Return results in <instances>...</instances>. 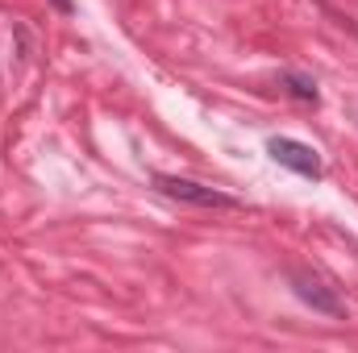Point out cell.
<instances>
[{"instance_id": "cell-1", "label": "cell", "mask_w": 358, "mask_h": 353, "mask_svg": "<svg viewBox=\"0 0 358 353\" xmlns=\"http://www.w3.org/2000/svg\"><path fill=\"white\" fill-rule=\"evenodd\" d=\"M283 274H287V287H292V295H296L300 303H308V308L321 312V316L346 320V299H342L338 287H329L317 270H308V266H287Z\"/></svg>"}, {"instance_id": "cell-2", "label": "cell", "mask_w": 358, "mask_h": 353, "mask_svg": "<svg viewBox=\"0 0 358 353\" xmlns=\"http://www.w3.org/2000/svg\"><path fill=\"white\" fill-rule=\"evenodd\" d=\"M155 183V191H163L167 200H176V204H192V208H242V200H234V195H225V191H217V187H204V183H192V179H179V175H163V171H155L150 175Z\"/></svg>"}, {"instance_id": "cell-3", "label": "cell", "mask_w": 358, "mask_h": 353, "mask_svg": "<svg viewBox=\"0 0 358 353\" xmlns=\"http://www.w3.org/2000/svg\"><path fill=\"white\" fill-rule=\"evenodd\" d=\"M267 154L279 163V167H283V171H292V175H300V179H321V175H325L321 154H317L313 146L296 142V137H271V142H267Z\"/></svg>"}, {"instance_id": "cell-4", "label": "cell", "mask_w": 358, "mask_h": 353, "mask_svg": "<svg viewBox=\"0 0 358 353\" xmlns=\"http://www.w3.org/2000/svg\"><path fill=\"white\" fill-rule=\"evenodd\" d=\"M279 84L287 88V96H296V100H304V104H317V100H321V91H317V80H313V75L283 71V75H279Z\"/></svg>"}, {"instance_id": "cell-5", "label": "cell", "mask_w": 358, "mask_h": 353, "mask_svg": "<svg viewBox=\"0 0 358 353\" xmlns=\"http://www.w3.org/2000/svg\"><path fill=\"white\" fill-rule=\"evenodd\" d=\"M50 4H55L59 13H76V0H50Z\"/></svg>"}]
</instances>
